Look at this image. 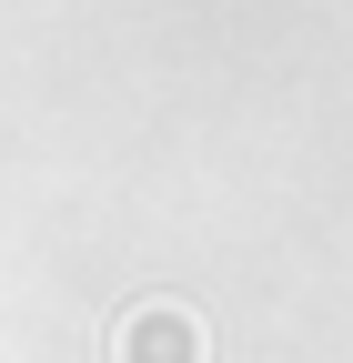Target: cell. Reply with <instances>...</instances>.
I'll return each mask as SVG.
<instances>
[{"mask_svg": "<svg viewBox=\"0 0 353 363\" xmlns=\"http://www.w3.org/2000/svg\"><path fill=\"white\" fill-rule=\"evenodd\" d=\"M111 353H121V363H202V313H192V303H142Z\"/></svg>", "mask_w": 353, "mask_h": 363, "instance_id": "obj_1", "label": "cell"}]
</instances>
